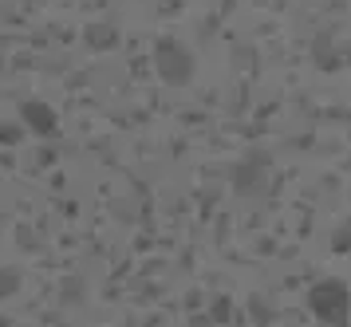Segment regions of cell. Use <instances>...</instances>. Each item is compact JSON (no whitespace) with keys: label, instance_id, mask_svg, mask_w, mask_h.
Masks as SVG:
<instances>
[{"label":"cell","instance_id":"1","mask_svg":"<svg viewBox=\"0 0 351 327\" xmlns=\"http://www.w3.org/2000/svg\"><path fill=\"white\" fill-rule=\"evenodd\" d=\"M308 308H312V315H316L319 324H328V327H348L351 288H348L343 280L328 276V280L312 284V292H308Z\"/></svg>","mask_w":351,"mask_h":327},{"label":"cell","instance_id":"2","mask_svg":"<svg viewBox=\"0 0 351 327\" xmlns=\"http://www.w3.org/2000/svg\"><path fill=\"white\" fill-rule=\"evenodd\" d=\"M154 63H158V75L170 83V87H182L193 79V56L178 40H158L154 47Z\"/></svg>","mask_w":351,"mask_h":327},{"label":"cell","instance_id":"3","mask_svg":"<svg viewBox=\"0 0 351 327\" xmlns=\"http://www.w3.org/2000/svg\"><path fill=\"white\" fill-rule=\"evenodd\" d=\"M20 126H28L32 134H60V119H56V110L48 107V103H36V99H28L24 107H20Z\"/></svg>","mask_w":351,"mask_h":327},{"label":"cell","instance_id":"4","mask_svg":"<svg viewBox=\"0 0 351 327\" xmlns=\"http://www.w3.org/2000/svg\"><path fill=\"white\" fill-rule=\"evenodd\" d=\"M265 173H269L265 162H253V170H249V162H241L237 166V189L241 193H256V189L265 186Z\"/></svg>","mask_w":351,"mask_h":327},{"label":"cell","instance_id":"5","mask_svg":"<svg viewBox=\"0 0 351 327\" xmlns=\"http://www.w3.org/2000/svg\"><path fill=\"white\" fill-rule=\"evenodd\" d=\"M332 245H335V249H339V252H343V249H351V221H348V225H343V229H335Z\"/></svg>","mask_w":351,"mask_h":327}]
</instances>
